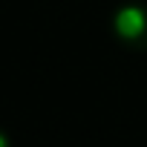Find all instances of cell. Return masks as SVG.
<instances>
[{
  "instance_id": "cell-2",
  "label": "cell",
  "mask_w": 147,
  "mask_h": 147,
  "mask_svg": "<svg viewBox=\"0 0 147 147\" xmlns=\"http://www.w3.org/2000/svg\"><path fill=\"white\" fill-rule=\"evenodd\" d=\"M0 147H15V141H12V136L0 127Z\"/></svg>"
},
{
  "instance_id": "cell-1",
  "label": "cell",
  "mask_w": 147,
  "mask_h": 147,
  "mask_svg": "<svg viewBox=\"0 0 147 147\" xmlns=\"http://www.w3.org/2000/svg\"><path fill=\"white\" fill-rule=\"evenodd\" d=\"M110 29L124 49L144 55L147 52V3H141V0L121 3L110 18Z\"/></svg>"
}]
</instances>
